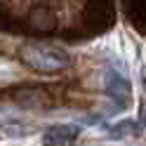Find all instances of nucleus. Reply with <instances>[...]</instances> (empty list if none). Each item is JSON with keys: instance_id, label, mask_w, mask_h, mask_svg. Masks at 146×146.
Listing matches in <instances>:
<instances>
[{"instance_id": "obj_2", "label": "nucleus", "mask_w": 146, "mask_h": 146, "mask_svg": "<svg viewBox=\"0 0 146 146\" xmlns=\"http://www.w3.org/2000/svg\"><path fill=\"white\" fill-rule=\"evenodd\" d=\"M78 130L76 127H68V125H59V127H52V130H47V134H45V141H47L50 146L52 144H68L76 139Z\"/></svg>"}, {"instance_id": "obj_4", "label": "nucleus", "mask_w": 146, "mask_h": 146, "mask_svg": "<svg viewBox=\"0 0 146 146\" xmlns=\"http://www.w3.org/2000/svg\"><path fill=\"white\" fill-rule=\"evenodd\" d=\"M141 78H144V80H141V85H144V90H146V66H144V71H141Z\"/></svg>"}, {"instance_id": "obj_3", "label": "nucleus", "mask_w": 146, "mask_h": 146, "mask_svg": "<svg viewBox=\"0 0 146 146\" xmlns=\"http://www.w3.org/2000/svg\"><path fill=\"white\" fill-rule=\"evenodd\" d=\"M106 90H108L111 94H115V97H123V99L130 97V85H127L125 76H118V73H108Z\"/></svg>"}, {"instance_id": "obj_1", "label": "nucleus", "mask_w": 146, "mask_h": 146, "mask_svg": "<svg viewBox=\"0 0 146 146\" xmlns=\"http://www.w3.org/2000/svg\"><path fill=\"white\" fill-rule=\"evenodd\" d=\"M19 57L29 68L38 73H59L64 68H68V54L61 50L47 47V45H24L19 50Z\"/></svg>"}]
</instances>
